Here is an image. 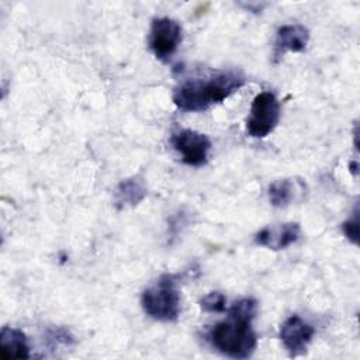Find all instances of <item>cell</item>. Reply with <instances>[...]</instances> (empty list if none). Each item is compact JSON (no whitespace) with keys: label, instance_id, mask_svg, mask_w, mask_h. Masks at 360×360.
<instances>
[{"label":"cell","instance_id":"5","mask_svg":"<svg viewBox=\"0 0 360 360\" xmlns=\"http://www.w3.org/2000/svg\"><path fill=\"white\" fill-rule=\"evenodd\" d=\"M181 25L169 17H158L152 20L148 44L156 59L162 62L170 60L181 44Z\"/></svg>","mask_w":360,"mask_h":360},{"label":"cell","instance_id":"10","mask_svg":"<svg viewBox=\"0 0 360 360\" xmlns=\"http://www.w3.org/2000/svg\"><path fill=\"white\" fill-rule=\"evenodd\" d=\"M148 194L146 184L142 177H128L115 187L114 190V205L117 210H125L138 205Z\"/></svg>","mask_w":360,"mask_h":360},{"label":"cell","instance_id":"12","mask_svg":"<svg viewBox=\"0 0 360 360\" xmlns=\"http://www.w3.org/2000/svg\"><path fill=\"white\" fill-rule=\"evenodd\" d=\"M297 195V183L292 179H280L269 186V200L273 207H287Z\"/></svg>","mask_w":360,"mask_h":360},{"label":"cell","instance_id":"3","mask_svg":"<svg viewBox=\"0 0 360 360\" xmlns=\"http://www.w3.org/2000/svg\"><path fill=\"white\" fill-rule=\"evenodd\" d=\"M141 305L146 315L160 322H173L181 311V294L174 274H162L141 297Z\"/></svg>","mask_w":360,"mask_h":360},{"label":"cell","instance_id":"4","mask_svg":"<svg viewBox=\"0 0 360 360\" xmlns=\"http://www.w3.org/2000/svg\"><path fill=\"white\" fill-rule=\"evenodd\" d=\"M280 121V103L271 91L259 93L246 120V131L252 138L267 136Z\"/></svg>","mask_w":360,"mask_h":360},{"label":"cell","instance_id":"2","mask_svg":"<svg viewBox=\"0 0 360 360\" xmlns=\"http://www.w3.org/2000/svg\"><path fill=\"white\" fill-rule=\"evenodd\" d=\"M246 83L239 70H219L205 77L187 79L173 90V104L187 112L208 110L238 91Z\"/></svg>","mask_w":360,"mask_h":360},{"label":"cell","instance_id":"14","mask_svg":"<svg viewBox=\"0 0 360 360\" xmlns=\"http://www.w3.org/2000/svg\"><path fill=\"white\" fill-rule=\"evenodd\" d=\"M343 233L345 236L354 245H357V235H359V219H357V211H354V215L352 219H347L343 224Z\"/></svg>","mask_w":360,"mask_h":360},{"label":"cell","instance_id":"11","mask_svg":"<svg viewBox=\"0 0 360 360\" xmlns=\"http://www.w3.org/2000/svg\"><path fill=\"white\" fill-rule=\"evenodd\" d=\"M0 352L3 359H28L30 345L25 333L17 328L3 326L0 332Z\"/></svg>","mask_w":360,"mask_h":360},{"label":"cell","instance_id":"8","mask_svg":"<svg viewBox=\"0 0 360 360\" xmlns=\"http://www.w3.org/2000/svg\"><path fill=\"white\" fill-rule=\"evenodd\" d=\"M301 236V228L297 222H287L276 226H266L255 236V243L271 250H281L295 243Z\"/></svg>","mask_w":360,"mask_h":360},{"label":"cell","instance_id":"1","mask_svg":"<svg viewBox=\"0 0 360 360\" xmlns=\"http://www.w3.org/2000/svg\"><path fill=\"white\" fill-rule=\"evenodd\" d=\"M257 312L255 298H242L228 309L225 321L207 330V340L219 353L232 359H248L253 354L257 338L252 321Z\"/></svg>","mask_w":360,"mask_h":360},{"label":"cell","instance_id":"7","mask_svg":"<svg viewBox=\"0 0 360 360\" xmlns=\"http://www.w3.org/2000/svg\"><path fill=\"white\" fill-rule=\"evenodd\" d=\"M314 336V326L298 315L288 316L280 328V340L291 357L304 354Z\"/></svg>","mask_w":360,"mask_h":360},{"label":"cell","instance_id":"13","mask_svg":"<svg viewBox=\"0 0 360 360\" xmlns=\"http://www.w3.org/2000/svg\"><path fill=\"white\" fill-rule=\"evenodd\" d=\"M202 311L210 314H221L226 309V297L219 291H211L200 300Z\"/></svg>","mask_w":360,"mask_h":360},{"label":"cell","instance_id":"6","mask_svg":"<svg viewBox=\"0 0 360 360\" xmlns=\"http://www.w3.org/2000/svg\"><path fill=\"white\" fill-rule=\"evenodd\" d=\"M172 146L181 155L183 163L200 167L208 160V153L211 150L210 138L194 129H179L170 138Z\"/></svg>","mask_w":360,"mask_h":360},{"label":"cell","instance_id":"9","mask_svg":"<svg viewBox=\"0 0 360 360\" xmlns=\"http://www.w3.org/2000/svg\"><path fill=\"white\" fill-rule=\"evenodd\" d=\"M309 41V30L302 24L281 25L274 41V56L280 59L285 52H302Z\"/></svg>","mask_w":360,"mask_h":360}]
</instances>
